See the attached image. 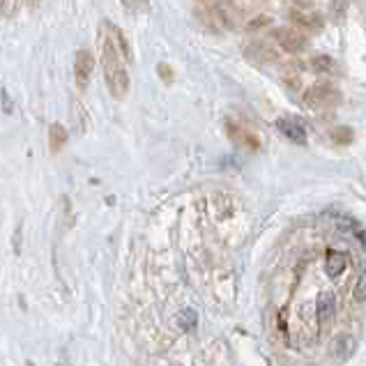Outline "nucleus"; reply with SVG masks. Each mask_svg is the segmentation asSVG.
Returning a JSON list of instances; mask_svg holds the SVG:
<instances>
[{"label": "nucleus", "instance_id": "nucleus-15", "mask_svg": "<svg viewBox=\"0 0 366 366\" xmlns=\"http://www.w3.org/2000/svg\"><path fill=\"white\" fill-rule=\"evenodd\" d=\"M348 12H350L348 0H332V3H330V19H332V23L343 25L345 19H348Z\"/></svg>", "mask_w": 366, "mask_h": 366}, {"label": "nucleus", "instance_id": "nucleus-14", "mask_svg": "<svg viewBox=\"0 0 366 366\" xmlns=\"http://www.w3.org/2000/svg\"><path fill=\"white\" fill-rule=\"evenodd\" d=\"M330 139L334 146H341V148L352 146V143H355V129L348 125H339L330 132Z\"/></svg>", "mask_w": 366, "mask_h": 366}, {"label": "nucleus", "instance_id": "nucleus-13", "mask_svg": "<svg viewBox=\"0 0 366 366\" xmlns=\"http://www.w3.org/2000/svg\"><path fill=\"white\" fill-rule=\"evenodd\" d=\"M309 69L316 71L320 76H330V74H334L336 62H334V58H330V56H313L309 60Z\"/></svg>", "mask_w": 366, "mask_h": 366}, {"label": "nucleus", "instance_id": "nucleus-7", "mask_svg": "<svg viewBox=\"0 0 366 366\" xmlns=\"http://www.w3.org/2000/svg\"><path fill=\"white\" fill-rule=\"evenodd\" d=\"M226 134H228V139L242 150H249V152H258L260 150V139L251 132L249 127L240 125V122L226 120Z\"/></svg>", "mask_w": 366, "mask_h": 366}, {"label": "nucleus", "instance_id": "nucleus-12", "mask_svg": "<svg viewBox=\"0 0 366 366\" xmlns=\"http://www.w3.org/2000/svg\"><path fill=\"white\" fill-rule=\"evenodd\" d=\"M281 81L288 86L293 93H297V90H302V74H299V67L297 62H288L281 67Z\"/></svg>", "mask_w": 366, "mask_h": 366}, {"label": "nucleus", "instance_id": "nucleus-19", "mask_svg": "<svg viewBox=\"0 0 366 366\" xmlns=\"http://www.w3.org/2000/svg\"><path fill=\"white\" fill-rule=\"evenodd\" d=\"M157 74H159V78H161L164 83H173V78H175V71L168 67L166 62H159V65H157Z\"/></svg>", "mask_w": 366, "mask_h": 366}, {"label": "nucleus", "instance_id": "nucleus-20", "mask_svg": "<svg viewBox=\"0 0 366 366\" xmlns=\"http://www.w3.org/2000/svg\"><path fill=\"white\" fill-rule=\"evenodd\" d=\"M293 3H295V10L309 12V10H313V5H316V0H293Z\"/></svg>", "mask_w": 366, "mask_h": 366}, {"label": "nucleus", "instance_id": "nucleus-16", "mask_svg": "<svg viewBox=\"0 0 366 366\" xmlns=\"http://www.w3.org/2000/svg\"><path fill=\"white\" fill-rule=\"evenodd\" d=\"M108 30H111V35H113V39H115V47H117V51H120V56L125 58V62L132 60V47H129L125 32H122L120 28H115V25H108Z\"/></svg>", "mask_w": 366, "mask_h": 366}, {"label": "nucleus", "instance_id": "nucleus-11", "mask_svg": "<svg viewBox=\"0 0 366 366\" xmlns=\"http://www.w3.org/2000/svg\"><path fill=\"white\" fill-rule=\"evenodd\" d=\"M67 129H65V125H60V122H51L49 127V150L51 155H60L65 146H67Z\"/></svg>", "mask_w": 366, "mask_h": 366}, {"label": "nucleus", "instance_id": "nucleus-6", "mask_svg": "<svg viewBox=\"0 0 366 366\" xmlns=\"http://www.w3.org/2000/svg\"><path fill=\"white\" fill-rule=\"evenodd\" d=\"M95 71V56L90 49H78L74 56V81L81 93H86Z\"/></svg>", "mask_w": 366, "mask_h": 366}, {"label": "nucleus", "instance_id": "nucleus-4", "mask_svg": "<svg viewBox=\"0 0 366 366\" xmlns=\"http://www.w3.org/2000/svg\"><path fill=\"white\" fill-rule=\"evenodd\" d=\"M270 37L274 39V47L286 51V54H293V56H299L304 54L306 49H309V39H306L304 32H299L295 28H290V25H281V28H274L270 32Z\"/></svg>", "mask_w": 366, "mask_h": 366}, {"label": "nucleus", "instance_id": "nucleus-9", "mask_svg": "<svg viewBox=\"0 0 366 366\" xmlns=\"http://www.w3.org/2000/svg\"><path fill=\"white\" fill-rule=\"evenodd\" d=\"M290 23H295V30L299 32H320L325 28V16L318 12H302V10H290Z\"/></svg>", "mask_w": 366, "mask_h": 366}, {"label": "nucleus", "instance_id": "nucleus-3", "mask_svg": "<svg viewBox=\"0 0 366 366\" xmlns=\"http://www.w3.org/2000/svg\"><path fill=\"white\" fill-rule=\"evenodd\" d=\"M339 316V297L334 290H318L316 295V302H313V323L318 325V332H316V339L318 334H323V332H328L332 325H334V320Z\"/></svg>", "mask_w": 366, "mask_h": 366}, {"label": "nucleus", "instance_id": "nucleus-17", "mask_svg": "<svg viewBox=\"0 0 366 366\" xmlns=\"http://www.w3.org/2000/svg\"><path fill=\"white\" fill-rule=\"evenodd\" d=\"M270 23H272V16H267V14H256V16H251L249 21H247L244 30H247V32H258V30L270 28Z\"/></svg>", "mask_w": 366, "mask_h": 366}, {"label": "nucleus", "instance_id": "nucleus-8", "mask_svg": "<svg viewBox=\"0 0 366 366\" xmlns=\"http://www.w3.org/2000/svg\"><path fill=\"white\" fill-rule=\"evenodd\" d=\"M244 56L249 58L253 62H260V65H272V62H281V54L279 49L274 47L272 42H267V39H253L244 47Z\"/></svg>", "mask_w": 366, "mask_h": 366}, {"label": "nucleus", "instance_id": "nucleus-22", "mask_svg": "<svg viewBox=\"0 0 366 366\" xmlns=\"http://www.w3.org/2000/svg\"><path fill=\"white\" fill-rule=\"evenodd\" d=\"M39 3H42V0H28V5H30V8H37Z\"/></svg>", "mask_w": 366, "mask_h": 366}, {"label": "nucleus", "instance_id": "nucleus-21", "mask_svg": "<svg viewBox=\"0 0 366 366\" xmlns=\"http://www.w3.org/2000/svg\"><path fill=\"white\" fill-rule=\"evenodd\" d=\"M5 10H8V0H0V14H3Z\"/></svg>", "mask_w": 366, "mask_h": 366}, {"label": "nucleus", "instance_id": "nucleus-2", "mask_svg": "<svg viewBox=\"0 0 366 366\" xmlns=\"http://www.w3.org/2000/svg\"><path fill=\"white\" fill-rule=\"evenodd\" d=\"M304 104L311 111H332L343 104V93L334 83L318 81L304 90Z\"/></svg>", "mask_w": 366, "mask_h": 366}, {"label": "nucleus", "instance_id": "nucleus-10", "mask_svg": "<svg viewBox=\"0 0 366 366\" xmlns=\"http://www.w3.org/2000/svg\"><path fill=\"white\" fill-rule=\"evenodd\" d=\"M277 129H279V132L284 134L288 141L297 143V146H304L306 139H309L304 122L297 120L295 115H284V117H279V120H277Z\"/></svg>", "mask_w": 366, "mask_h": 366}, {"label": "nucleus", "instance_id": "nucleus-18", "mask_svg": "<svg viewBox=\"0 0 366 366\" xmlns=\"http://www.w3.org/2000/svg\"><path fill=\"white\" fill-rule=\"evenodd\" d=\"M148 3H150V0H122L125 10L132 12V14H141V12H146L148 10Z\"/></svg>", "mask_w": 366, "mask_h": 366}, {"label": "nucleus", "instance_id": "nucleus-5", "mask_svg": "<svg viewBox=\"0 0 366 366\" xmlns=\"http://www.w3.org/2000/svg\"><path fill=\"white\" fill-rule=\"evenodd\" d=\"M357 336L352 332H339V334L332 336L330 341V357L339 364H345L355 357L357 352Z\"/></svg>", "mask_w": 366, "mask_h": 366}, {"label": "nucleus", "instance_id": "nucleus-1", "mask_svg": "<svg viewBox=\"0 0 366 366\" xmlns=\"http://www.w3.org/2000/svg\"><path fill=\"white\" fill-rule=\"evenodd\" d=\"M102 69H104V81H106L108 93L115 100H125L129 93V71L125 65V58L115 47V39L111 35L108 25L102 30Z\"/></svg>", "mask_w": 366, "mask_h": 366}]
</instances>
